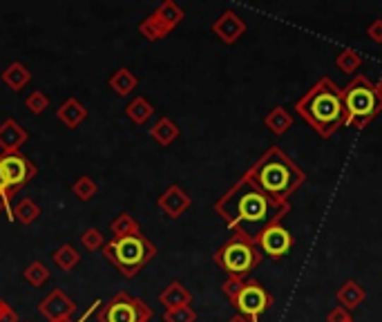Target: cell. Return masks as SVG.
I'll list each match as a JSON object with an SVG mask.
<instances>
[{
  "label": "cell",
  "instance_id": "6da1fadb",
  "mask_svg": "<svg viewBox=\"0 0 382 322\" xmlns=\"http://www.w3.org/2000/svg\"><path fill=\"white\" fill-rule=\"evenodd\" d=\"M215 213L224 220V224L233 231V235H241L255 242L268 226L282 224V220L291 213V201L282 204L268 197L259 188L249 172L228 188V191L215 201Z\"/></svg>",
  "mask_w": 382,
  "mask_h": 322
},
{
  "label": "cell",
  "instance_id": "7a4b0ae2",
  "mask_svg": "<svg viewBox=\"0 0 382 322\" xmlns=\"http://www.w3.org/2000/svg\"><path fill=\"white\" fill-rule=\"evenodd\" d=\"M295 112L306 121V126L316 130L320 137L329 139L347 126V107L342 88L331 76H322L313 83L304 97L295 103Z\"/></svg>",
  "mask_w": 382,
  "mask_h": 322
},
{
  "label": "cell",
  "instance_id": "3957f363",
  "mask_svg": "<svg viewBox=\"0 0 382 322\" xmlns=\"http://www.w3.org/2000/svg\"><path fill=\"white\" fill-rule=\"evenodd\" d=\"M246 172L268 197L282 204H289V197L295 195L299 186L306 181L304 170L280 145H270Z\"/></svg>",
  "mask_w": 382,
  "mask_h": 322
},
{
  "label": "cell",
  "instance_id": "277c9868",
  "mask_svg": "<svg viewBox=\"0 0 382 322\" xmlns=\"http://www.w3.org/2000/svg\"><path fill=\"white\" fill-rule=\"evenodd\" d=\"M101 253L124 278H134L157 255V246L148 235L136 233L128 237H112L105 242Z\"/></svg>",
  "mask_w": 382,
  "mask_h": 322
},
{
  "label": "cell",
  "instance_id": "5b68a950",
  "mask_svg": "<svg viewBox=\"0 0 382 322\" xmlns=\"http://www.w3.org/2000/svg\"><path fill=\"white\" fill-rule=\"evenodd\" d=\"M342 97L347 107V126H353L356 130L369 126L382 110L376 83L364 74H356L349 80V85L342 88Z\"/></svg>",
  "mask_w": 382,
  "mask_h": 322
},
{
  "label": "cell",
  "instance_id": "8992f818",
  "mask_svg": "<svg viewBox=\"0 0 382 322\" xmlns=\"http://www.w3.org/2000/svg\"><path fill=\"white\" fill-rule=\"evenodd\" d=\"M262 258L264 255L255 242L241 235H230V239H226L213 255L215 264L220 266L222 271H226L228 275H239V278H246L253 268L262 264Z\"/></svg>",
  "mask_w": 382,
  "mask_h": 322
},
{
  "label": "cell",
  "instance_id": "52a82bcc",
  "mask_svg": "<svg viewBox=\"0 0 382 322\" xmlns=\"http://www.w3.org/2000/svg\"><path fill=\"white\" fill-rule=\"evenodd\" d=\"M153 316V309L128 291H117L97 311L99 322H150Z\"/></svg>",
  "mask_w": 382,
  "mask_h": 322
},
{
  "label": "cell",
  "instance_id": "ba28073f",
  "mask_svg": "<svg viewBox=\"0 0 382 322\" xmlns=\"http://www.w3.org/2000/svg\"><path fill=\"white\" fill-rule=\"evenodd\" d=\"M230 304L237 309L239 316L249 318L251 322H259V318L273 306V295L257 280H246L244 282V289Z\"/></svg>",
  "mask_w": 382,
  "mask_h": 322
},
{
  "label": "cell",
  "instance_id": "9c48e42d",
  "mask_svg": "<svg viewBox=\"0 0 382 322\" xmlns=\"http://www.w3.org/2000/svg\"><path fill=\"white\" fill-rule=\"evenodd\" d=\"M0 166H3L5 191L9 197H16V193L20 191V188H25L38 174V166L30 157H25L23 153L0 155Z\"/></svg>",
  "mask_w": 382,
  "mask_h": 322
},
{
  "label": "cell",
  "instance_id": "30bf717a",
  "mask_svg": "<svg viewBox=\"0 0 382 322\" xmlns=\"http://www.w3.org/2000/svg\"><path fill=\"white\" fill-rule=\"evenodd\" d=\"M257 246L262 251V255L266 253L273 260H282L284 255L293 249V235L289 228H284L282 224H273L259 235Z\"/></svg>",
  "mask_w": 382,
  "mask_h": 322
},
{
  "label": "cell",
  "instance_id": "8fae6325",
  "mask_svg": "<svg viewBox=\"0 0 382 322\" xmlns=\"http://www.w3.org/2000/svg\"><path fill=\"white\" fill-rule=\"evenodd\" d=\"M38 314L47 318V322L52 320H63V318H72L76 314V302L67 295L63 289H54L49 291L43 300L38 304Z\"/></svg>",
  "mask_w": 382,
  "mask_h": 322
},
{
  "label": "cell",
  "instance_id": "7c38bea8",
  "mask_svg": "<svg viewBox=\"0 0 382 322\" xmlns=\"http://www.w3.org/2000/svg\"><path fill=\"white\" fill-rule=\"evenodd\" d=\"M213 34L222 40L224 45H235L237 40L246 34V23L239 18L233 9H226L220 18L213 23Z\"/></svg>",
  "mask_w": 382,
  "mask_h": 322
},
{
  "label": "cell",
  "instance_id": "4fadbf2b",
  "mask_svg": "<svg viewBox=\"0 0 382 322\" xmlns=\"http://www.w3.org/2000/svg\"><path fill=\"white\" fill-rule=\"evenodd\" d=\"M190 204H193V199H190V195L184 191L181 186H177V184L168 186L166 191L161 193V197L157 199V206L170 220L181 217V215L190 208Z\"/></svg>",
  "mask_w": 382,
  "mask_h": 322
},
{
  "label": "cell",
  "instance_id": "5bb4252c",
  "mask_svg": "<svg viewBox=\"0 0 382 322\" xmlns=\"http://www.w3.org/2000/svg\"><path fill=\"white\" fill-rule=\"evenodd\" d=\"M30 139V132H27L16 119H5L0 124V150L3 155H13L20 153V148Z\"/></svg>",
  "mask_w": 382,
  "mask_h": 322
},
{
  "label": "cell",
  "instance_id": "9a60e30c",
  "mask_svg": "<svg viewBox=\"0 0 382 322\" xmlns=\"http://www.w3.org/2000/svg\"><path fill=\"white\" fill-rule=\"evenodd\" d=\"M56 117H59V121L65 128L74 130V128H78L88 119V107L80 103L78 99L70 97V99H65L63 105L56 110Z\"/></svg>",
  "mask_w": 382,
  "mask_h": 322
},
{
  "label": "cell",
  "instance_id": "2e32d148",
  "mask_svg": "<svg viewBox=\"0 0 382 322\" xmlns=\"http://www.w3.org/2000/svg\"><path fill=\"white\" fill-rule=\"evenodd\" d=\"M159 302L166 309H177V306H190L193 302V293L188 291L186 285L181 282H170V285L159 293Z\"/></svg>",
  "mask_w": 382,
  "mask_h": 322
},
{
  "label": "cell",
  "instance_id": "e0dca14e",
  "mask_svg": "<svg viewBox=\"0 0 382 322\" xmlns=\"http://www.w3.org/2000/svg\"><path fill=\"white\" fill-rule=\"evenodd\" d=\"M179 134H181L179 126H177L170 117H161V119L155 121V126H150V137H153L163 148L172 145L177 139H179Z\"/></svg>",
  "mask_w": 382,
  "mask_h": 322
},
{
  "label": "cell",
  "instance_id": "ac0fdd59",
  "mask_svg": "<svg viewBox=\"0 0 382 322\" xmlns=\"http://www.w3.org/2000/svg\"><path fill=\"white\" fill-rule=\"evenodd\" d=\"M30 80H32V72L27 70V65H23L20 61L9 63L3 72V83L13 92L25 90L27 85H30Z\"/></svg>",
  "mask_w": 382,
  "mask_h": 322
},
{
  "label": "cell",
  "instance_id": "d6986e66",
  "mask_svg": "<svg viewBox=\"0 0 382 322\" xmlns=\"http://www.w3.org/2000/svg\"><path fill=\"white\" fill-rule=\"evenodd\" d=\"M335 298H338L340 306H345L347 311H353V309H356V306H360V304L364 302L366 293H364V289L358 285L356 280H347L345 285L338 289Z\"/></svg>",
  "mask_w": 382,
  "mask_h": 322
},
{
  "label": "cell",
  "instance_id": "ffe728a7",
  "mask_svg": "<svg viewBox=\"0 0 382 322\" xmlns=\"http://www.w3.org/2000/svg\"><path fill=\"white\" fill-rule=\"evenodd\" d=\"M107 85H110V90H114L117 97H128V94H132L139 88V78H136V74L130 72L128 67H121V70H117L107 78Z\"/></svg>",
  "mask_w": 382,
  "mask_h": 322
},
{
  "label": "cell",
  "instance_id": "44dd1931",
  "mask_svg": "<svg viewBox=\"0 0 382 322\" xmlns=\"http://www.w3.org/2000/svg\"><path fill=\"white\" fill-rule=\"evenodd\" d=\"M264 126H266L273 134L282 137V134H286V132L291 130V126H293V114L286 110V107L277 105V107H273V110L264 117Z\"/></svg>",
  "mask_w": 382,
  "mask_h": 322
},
{
  "label": "cell",
  "instance_id": "7402d4cb",
  "mask_svg": "<svg viewBox=\"0 0 382 322\" xmlns=\"http://www.w3.org/2000/svg\"><path fill=\"white\" fill-rule=\"evenodd\" d=\"M139 32L145 40H150V43H155V40H161L172 34V27L168 23H163L159 16H155V13H150L148 18L141 20L139 25Z\"/></svg>",
  "mask_w": 382,
  "mask_h": 322
},
{
  "label": "cell",
  "instance_id": "603a6c76",
  "mask_svg": "<svg viewBox=\"0 0 382 322\" xmlns=\"http://www.w3.org/2000/svg\"><path fill=\"white\" fill-rule=\"evenodd\" d=\"M153 114H155V107H153V103H150L145 97H134L126 105V117L132 121V124H136V126L148 124V121L153 119Z\"/></svg>",
  "mask_w": 382,
  "mask_h": 322
},
{
  "label": "cell",
  "instance_id": "cb8c5ba5",
  "mask_svg": "<svg viewBox=\"0 0 382 322\" xmlns=\"http://www.w3.org/2000/svg\"><path fill=\"white\" fill-rule=\"evenodd\" d=\"M38 217H40V206L36 204L34 199H30V197L20 199L18 204L13 206V210H11V220H13V222H18V224H23V226L34 224Z\"/></svg>",
  "mask_w": 382,
  "mask_h": 322
},
{
  "label": "cell",
  "instance_id": "d4e9b609",
  "mask_svg": "<svg viewBox=\"0 0 382 322\" xmlns=\"http://www.w3.org/2000/svg\"><path fill=\"white\" fill-rule=\"evenodd\" d=\"M52 260L61 268V271L67 273V271H72V268H76V264L80 262V253L72 244H61L56 251L52 253Z\"/></svg>",
  "mask_w": 382,
  "mask_h": 322
},
{
  "label": "cell",
  "instance_id": "484cf974",
  "mask_svg": "<svg viewBox=\"0 0 382 322\" xmlns=\"http://www.w3.org/2000/svg\"><path fill=\"white\" fill-rule=\"evenodd\" d=\"M110 231H112V237H128V235L143 233L141 224L136 222L130 213H121L119 217L110 224Z\"/></svg>",
  "mask_w": 382,
  "mask_h": 322
},
{
  "label": "cell",
  "instance_id": "4316f807",
  "mask_svg": "<svg viewBox=\"0 0 382 322\" xmlns=\"http://www.w3.org/2000/svg\"><path fill=\"white\" fill-rule=\"evenodd\" d=\"M335 65H338V70H342L345 74H356L362 65V56H360L358 49L347 47L335 56Z\"/></svg>",
  "mask_w": 382,
  "mask_h": 322
},
{
  "label": "cell",
  "instance_id": "83f0119b",
  "mask_svg": "<svg viewBox=\"0 0 382 322\" xmlns=\"http://www.w3.org/2000/svg\"><path fill=\"white\" fill-rule=\"evenodd\" d=\"M153 13H155V16H159L163 23H168L172 30L184 20V9L177 5L174 0H166V3H161Z\"/></svg>",
  "mask_w": 382,
  "mask_h": 322
},
{
  "label": "cell",
  "instance_id": "f1b7e54d",
  "mask_svg": "<svg viewBox=\"0 0 382 322\" xmlns=\"http://www.w3.org/2000/svg\"><path fill=\"white\" fill-rule=\"evenodd\" d=\"M72 193L80 199V201H90L92 197H97L99 193V184L94 181L88 174H80V177L72 184Z\"/></svg>",
  "mask_w": 382,
  "mask_h": 322
},
{
  "label": "cell",
  "instance_id": "f546056e",
  "mask_svg": "<svg viewBox=\"0 0 382 322\" xmlns=\"http://www.w3.org/2000/svg\"><path fill=\"white\" fill-rule=\"evenodd\" d=\"M23 278H25L27 285H32V287H43L45 282L49 280V268H47L43 262H32V264L23 271Z\"/></svg>",
  "mask_w": 382,
  "mask_h": 322
},
{
  "label": "cell",
  "instance_id": "4dcf8cb0",
  "mask_svg": "<svg viewBox=\"0 0 382 322\" xmlns=\"http://www.w3.org/2000/svg\"><path fill=\"white\" fill-rule=\"evenodd\" d=\"M25 107L30 110L32 114H43L47 107H49V99H47V94L45 92H40V90H34L32 94H27V99H25Z\"/></svg>",
  "mask_w": 382,
  "mask_h": 322
},
{
  "label": "cell",
  "instance_id": "1f68e13d",
  "mask_svg": "<svg viewBox=\"0 0 382 322\" xmlns=\"http://www.w3.org/2000/svg\"><path fill=\"white\" fill-rule=\"evenodd\" d=\"M163 322H197V311L193 306L166 309V314H163Z\"/></svg>",
  "mask_w": 382,
  "mask_h": 322
},
{
  "label": "cell",
  "instance_id": "d6a6232c",
  "mask_svg": "<svg viewBox=\"0 0 382 322\" xmlns=\"http://www.w3.org/2000/svg\"><path fill=\"white\" fill-rule=\"evenodd\" d=\"M80 244L88 251H101L105 246V237L99 228H88V231L80 235Z\"/></svg>",
  "mask_w": 382,
  "mask_h": 322
},
{
  "label": "cell",
  "instance_id": "836d02e7",
  "mask_svg": "<svg viewBox=\"0 0 382 322\" xmlns=\"http://www.w3.org/2000/svg\"><path fill=\"white\" fill-rule=\"evenodd\" d=\"M244 282H246V278H239V275H228L222 282V291H224V295L230 302H233L237 298V293L244 289Z\"/></svg>",
  "mask_w": 382,
  "mask_h": 322
},
{
  "label": "cell",
  "instance_id": "e575fe53",
  "mask_svg": "<svg viewBox=\"0 0 382 322\" xmlns=\"http://www.w3.org/2000/svg\"><path fill=\"white\" fill-rule=\"evenodd\" d=\"M349 320L353 318H351V311H347L345 306H335L326 314V322H349Z\"/></svg>",
  "mask_w": 382,
  "mask_h": 322
},
{
  "label": "cell",
  "instance_id": "d590c367",
  "mask_svg": "<svg viewBox=\"0 0 382 322\" xmlns=\"http://www.w3.org/2000/svg\"><path fill=\"white\" fill-rule=\"evenodd\" d=\"M366 36H369L374 43H382V18H374L366 25Z\"/></svg>",
  "mask_w": 382,
  "mask_h": 322
},
{
  "label": "cell",
  "instance_id": "8d00e7d4",
  "mask_svg": "<svg viewBox=\"0 0 382 322\" xmlns=\"http://www.w3.org/2000/svg\"><path fill=\"white\" fill-rule=\"evenodd\" d=\"M11 201H13V199H11L5 191H0V213L9 215V220H11V210H13V208H11Z\"/></svg>",
  "mask_w": 382,
  "mask_h": 322
},
{
  "label": "cell",
  "instance_id": "74e56055",
  "mask_svg": "<svg viewBox=\"0 0 382 322\" xmlns=\"http://www.w3.org/2000/svg\"><path fill=\"white\" fill-rule=\"evenodd\" d=\"M90 314H92V309H90V311H88V314H85L83 318H80V320H72V318H63V320H52V322H83V320H85V318H88Z\"/></svg>",
  "mask_w": 382,
  "mask_h": 322
},
{
  "label": "cell",
  "instance_id": "f35d334b",
  "mask_svg": "<svg viewBox=\"0 0 382 322\" xmlns=\"http://www.w3.org/2000/svg\"><path fill=\"white\" fill-rule=\"evenodd\" d=\"M376 92H378V99H380V103H382V76L378 78V83H376Z\"/></svg>",
  "mask_w": 382,
  "mask_h": 322
},
{
  "label": "cell",
  "instance_id": "ab89813d",
  "mask_svg": "<svg viewBox=\"0 0 382 322\" xmlns=\"http://www.w3.org/2000/svg\"><path fill=\"white\" fill-rule=\"evenodd\" d=\"M7 309H9V304L3 300V298H0V318H3L5 316V311H7Z\"/></svg>",
  "mask_w": 382,
  "mask_h": 322
},
{
  "label": "cell",
  "instance_id": "60d3db41",
  "mask_svg": "<svg viewBox=\"0 0 382 322\" xmlns=\"http://www.w3.org/2000/svg\"><path fill=\"white\" fill-rule=\"evenodd\" d=\"M228 322H251V320H249V318H244V316H239V314H237V316H233V318H230Z\"/></svg>",
  "mask_w": 382,
  "mask_h": 322
},
{
  "label": "cell",
  "instance_id": "b9f144b4",
  "mask_svg": "<svg viewBox=\"0 0 382 322\" xmlns=\"http://www.w3.org/2000/svg\"><path fill=\"white\" fill-rule=\"evenodd\" d=\"M0 191H5V174H3V166H0ZM7 193V191H5ZM13 199V197H11Z\"/></svg>",
  "mask_w": 382,
  "mask_h": 322
},
{
  "label": "cell",
  "instance_id": "7bdbcfd3",
  "mask_svg": "<svg viewBox=\"0 0 382 322\" xmlns=\"http://www.w3.org/2000/svg\"><path fill=\"white\" fill-rule=\"evenodd\" d=\"M349 322H356V320H349Z\"/></svg>",
  "mask_w": 382,
  "mask_h": 322
}]
</instances>
